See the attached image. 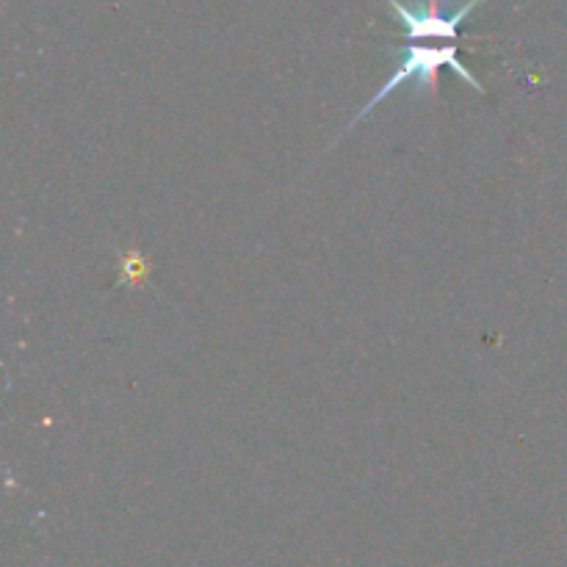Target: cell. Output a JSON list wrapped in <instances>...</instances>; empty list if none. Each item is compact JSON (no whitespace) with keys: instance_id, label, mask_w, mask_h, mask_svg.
Segmentation results:
<instances>
[{"instance_id":"7a4b0ae2","label":"cell","mask_w":567,"mask_h":567,"mask_svg":"<svg viewBox=\"0 0 567 567\" xmlns=\"http://www.w3.org/2000/svg\"><path fill=\"white\" fill-rule=\"evenodd\" d=\"M385 3L393 17L404 25L410 42H454L457 28L482 6V0H465L454 12H443L440 0H415V3L385 0Z\"/></svg>"},{"instance_id":"3957f363","label":"cell","mask_w":567,"mask_h":567,"mask_svg":"<svg viewBox=\"0 0 567 567\" xmlns=\"http://www.w3.org/2000/svg\"><path fill=\"white\" fill-rule=\"evenodd\" d=\"M147 277V260L139 249H130L125 260H122V272H119V283L139 285Z\"/></svg>"},{"instance_id":"6da1fadb","label":"cell","mask_w":567,"mask_h":567,"mask_svg":"<svg viewBox=\"0 0 567 567\" xmlns=\"http://www.w3.org/2000/svg\"><path fill=\"white\" fill-rule=\"evenodd\" d=\"M443 67L457 72L462 81L471 86L473 92L485 95V86L479 83V78H476V75L462 64L460 56H457V42H440V45H432V42H413L410 48L404 50V56L399 59V64H396V70L390 72L388 81L382 83L377 92L368 97V103L357 111L355 119L349 122V128L346 130H352L355 125H360L363 119L371 117L379 103H385L396 89H404L407 83H413L415 95L435 97L438 95V70H443Z\"/></svg>"}]
</instances>
